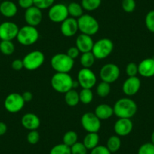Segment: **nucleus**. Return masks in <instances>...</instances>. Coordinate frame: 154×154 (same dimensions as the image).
Listing matches in <instances>:
<instances>
[{
    "label": "nucleus",
    "mask_w": 154,
    "mask_h": 154,
    "mask_svg": "<svg viewBox=\"0 0 154 154\" xmlns=\"http://www.w3.org/2000/svg\"><path fill=\"white\" fill-rule=\"evenodd\" d=\"M138 73L145 78L154 76V59L146 58L138 65Z\"/></svg>",
    "instance_id": "20"
},
{
    "label": "nucleus",
    "mask_w": 154,
    "mask_h": 154,
    "mask_svg": "<svg viewBox=\"0 0 154 154\" xmlns=\"http://www.w3.org/2000/svg\"><path fill=\"white\" fill-rule=\"evenodd\" d=\"M21 124L23 128L29 131L37 130L40 126L41 121L37 115L32 112H27L24 114L21 118Z\"/></svg>",
    "instance_id": "19"
},
{
    "label": "nucleus",
    "mask_w": 154,
    "mask_h": 154,
    "mask_svg": "<svg viewBox=\"0 0 154 154\" xmlns=\"http://www.w3.org/2000/svg\"><path fill=\"white\" fill-rule=\"evenodd\" d=\"M145 24L149 31L154 33V10L149 11L145 17Z\"/></svg>",
    "instance_id": "36"
},
{
    "label": "nucleus",
    "mask_w": 154,
    "mask_h": 154,
    "mask_svg": "<svg viewBox=\"0 0 154 154\" xmlns=\"http://www.w3.org/2000/svg\"><path fill=\"white\" fill-rule=\"evenodd\" d=\"M23 68L29 71L38 69L45 61V55L41 51L35 50L24 56L23 60Z\"/></svg>",
    "instance_id": "7"
},
{
    "label": "nucleus",
    "mask_w": 154,
    "mask_h": 154,
    "mask_svg": "<svg viewBox=\"0 0 154 154\" xmlns=\"http://www.w3.org/2000/svg\"><path fill=\"white\" fill-rule=\"evenodd\" d=\"M101 5V0H82L81 5L84 10L93 11L97 9Z\"/></svg>",
    "instance_id": "29"
},
{
    "label": "nucleus",
    "mask_w": 154,
    "mask_h": 154,
    "mask_svg": "<svg viewBox=\"0 0 154 154\" xmlns=\"http://www.w3.org/2000/svg\"><path fill=\"white\" fill-rule=\"evenodd\" d=\"M49 154H71V149L64 143H59L51 148Z\"/></svg>",
    "instance_id": "33"
},
{
    "label": "nucleus",
    "mask_w": 154,
    "mask_h": 154,
    "mask_svg": "<svg viewBox=\"0 0 154 154\" xmlns=\"http://www.w3.org/2000/svg\"><path fill=\"white\" fill-rule=\"evenodd\" d=\"M137 154H154V144L150 143H145L140 146Z\"/></svg>",
    "instance_id": "38"
},
{
    "label": "nucleus",
    "mask_w": 154,
    "mask_h": 154,
    "mask_svg": "<svg viewBox=\"0 0 154 154\" xmlns=\"http://www.w3.org/2000/svg\"><path fill=\"white\" fill-rule=\"evenodd\" d=\"M120 75V69L115 63H109L103 65L100 69L99 75L103 82L110 84L116 82L119 79Z\"/></svg>",
    "instance_id": "8"
},
{
    "label": "nucleus",
    "mask_w": 154,
    "mask_h": 154,
    "mask_svg": "<svg viewBox=\"0 0 154 154\" xmlns=\"http://www.w3.org/2000/svg\"><path fill=\"white\" fill-rule=\"evenodd\" d=\"M73 82L72 76L65 72H56L51 79V85L53 89L63 94L73 88Z\"/></svg>",
    "instance_id": "2"
},
{
    "label": "nucleus",
    "mask_w": 154,
    "mask_h": 154,
    "mask_svg": "<svg viewBox=\"0 0 154 154\" xmlns=\"http://www.w3.org/2000/svg\"><path fill=\"white\" fill-rule=\"evenodd\" d=\"M8 127L6 124L3 122H0V136H2L7 132Z\"/></svg>",
    "instance_id": "46"
},
{
    "label": "nucleus",
    "mask_w": 154,
    "mask_h": 154,
    "mask_svg": "<svg viewBox=\"0 0 154 154\" xmlns=\"http://www.w3.org/2000/svg\"><path fill=\"white\" fill-rule=\"evenodd\" d=\"M54 1L55 0H33L34 6L41 10L47 9L51 8L54 5Z\"/></svg>",
    "instance_id": "35"
},
{
    "label": "nucleus",
    "mask_w": 154,
    "mask_h": 154,
    "mask_svg": "<svg viewBox=\"0 0 154 154\" xmlns=\"http://www.w3.org/2000/svg\"><path fill=\"white\" fill-rule=\"evenodd\" d=\"M79 101L83 104H89L93 100V92L91 89L88 88H82L79 93Z\"/></svg>",
    "instance_id": "30"
},
{
    "label": "nucleus",
    "mask_w": 154,
    "mask_h": 154,
    "mask_svg": "<svg viewBox=\"0 0 154 154\" xmlns=\"http://www.w3.org/2000/svg\"><path fill=\"white\" fill-rule=\"evenodd\" d=\"M77 82L82 88L91 89L97 82V77L89 68H82L77 75Z\"/></svg>",
    "instance_id": "11"
},
{
    "label": "nucleus",
    "mask_w": 154,
    "mask_h": 154,
    "mask_svg": "<svg viewBox=\"0 0 154 154\" xmlns=\"http://www.w3.org/2000/svg\"><path fill=\"white\" fill-rule=\"evenodd\" d=\"M1 1H2V0H0V2H1Z\"/></svg>",
    "instance_id": "48"
},
{
    "label": "nucleus",
    "mask_w": 154,
    "mask_h": 154,
    "mask_svg": "<svg viewBox=\"0 0 154 154\" xmlns=\"http://www.w3.org/2000/svg\"><path fill=\"white\" fill-rule=\"evenodd\" d=\"M125 72L128 77L136 76L137 74L138 73V66L137 63H134V62L128 63L125 67Z\"/></svg>",
    "instance_id": "40"
},
{
    "label": "nucleus",
    "mask_w": 154,
    "mask_h": 154,
    "mask_svg": "<svg viewBox=\"0 0 154 154\" xmlns=\"http://www.w3.org/2000/svg\"><path fill=\"white\" fill-rule=\"evenodd\" d=\"M78 142V134L74 131H68L63 134V143L66 146H71Z\"/></svg>",
    "instance_id": "28"
},
{
    "label": "nucleus",
    "mask_w": 154,
    "mask_h": 154,
    "mask_svg": "<svg viewBox=\"0 0 154 154\" xmlns=\"http://www.w3.org/2000/svg\"><path fill=\"white\" fill-rule=\"evenodd\" d=\"M15 50L14 43L11 41H1L0 51L5 55H11Z\"/></svg>",
    "instance_id": "32"
},
{
    "label": "nucleus",
    "mask_w": 154,
    "mask_h": 154,
    "mask_svg": "<svg viewBox=\"0 0 154 154\" xmlns=\"http://www.w3.org/2000/svg\"><path fill=\"white\" fill-rule=\"evenodd\" d=\"M39 139H40V134L37 131V130L29 131L26 136V140H27L28 143L32 145L36 144L39 141Z\"/></svg>",
    "instance_id": "39"
},
{
    "label": "nucleus",
    "mask_w": 154,
    "mask_h": 154,
    "mask_svg": "<svg viewBox=\"0 0 154 154\" xmlns=\"http://www.w3.org/2000/svg\"><path fill=\"white\" fill-rule=\"evenodd\" d=\"M48 18L53 23H61L63 20L69 17L67 6L63 3L54 4L48 10Z\"/></svg>",
    "instance_id": "12"
},
{
    "label": "nucleus",
    "mask_w": 154,
    "mask_h": 154,
    "mask_svg": "<svg viewBox=\"0 0 154 154\" xmlns=\"http://www.w3.org/2000/svg\"><path fill=\"white\" fill-rule=\"evenodd\" d=\"M79 53H80V51H79V49H78L75 46L70 47V48L67 50V51H66V54H67L70 58L73 59V60H75V58H77V57H79Z\"/></svg>",
    "instance_id": "42"
},
{
    "label": "nucleus",
    "mask_w": 154,
    "mask_h": 154,
    "mask_svg": "<svg viewBox=\"0 0 154 154\" xmlns=\"http://www.w3.org/2000/svg\"><path fill=\"white\" fill-rule=\"evenodd\" d=\"M11 67L16 71L21 70L23 68V60H20V59H16V60H13V62L11 63Z\"/></svg>",
    "instance_id": "44"
},
{
    "label": "nucleus",
    "mask_w": 154,
    "mask_h": 154,
    "mask_svg": "<svg viewBox=\"0 0 154 154\" xmlns=\"http://www.w3.org/2000/svg\"><path fill=\"white\" fill-rule=\"evenodd\" d=\"M137 111V103L129 97H122L116 102L113 112L118 118L131 119Z\"/></svg>",
    "instance_id": "1"
},
{
    "label": "nucleus",
    "mask_w": 154,
    "mask_h": 154,
    "mask_svg": "<svg viewBox=\"0 0 154 154\" xmlns=\"http://www.w3.org/2000/svg\"><path fill=\"white\" fill-rule=\"evenodd\" d=\"M79 30L77 19L73 17H67L60 25V32L65 37H72L75 35Z\"/></svg>",
    "instance_id": "17"
},
{
    "label": "nucleus",
    "mask_w": 154,
    "mask_h": 154,
    "mask_svg": "<svg viewBox=\"0 0 154 154\" xmlns=\"http://www.w3.org/2000/svg\"><path fill=\"white\" fill-rule=\"evenodd\" d=\"M94 43L91 36L83 33H81L80 35H78L75 39V47L82 54L91 51Z\"/></svg>",
    "instance_id": "18"
},
{
    "label": "nucleus",
    "mask_w": 154,
    "mask_h": 154,
    "mask_svg": "<svg viewBox=\"0 0 154 154\" xmlns=\"http://www.w3.org/2000/svg\"><path fill=\"white\" fill-rule=\"evenodd\" d=\"M21 95H22V97H23V100H24L25 103L30 102L31 100H32V98H33V95H32V92H30V91H24V92H23Z\"/></svg>",
    "instance_id": "45"
},
{
    "label": "nucleus",
    "mask_w": 154,
    "mask_h": 154,
    "mask_svg": "<svg viewBox=\"0 0 154 154\" xmlns=\"http://www.w3.org/2000/svg\"><path fill=\"white\" fill-rule=\"evenodd\" d=\"M106 146L107 149L112 152H117L121 147V139L118 135H112L109 137L106 142Z\"/></svg>",
    "instance_id": "26"
},
{
    "label": "nucleus",
    "mask_w": 154,
    "mask_h": 154,
    "mask_svg": "<svg viewBox=\"0 0 154 154\" xmlns=\"http://www.w3.org/2000/svg\"><path fill=\"white\" fill-rule=\"evenodd\" d=\"M17 39L21 45L27 46L35 44L39 38V32L35 26H26L19 28L18 33L17 35Z\"/></svg>",
    "instance_id": "4"
},
{
    "label": "nucleus",
    "mask_w": 154,
    "mask_h": 154,
    "mask_svg": "<svg viewBox=\"0 0 154 154\" xmlns=\"http://www.w3.org/2000/svg\"><path fill=\"white\" fill-rule=\"evenodd\" d=\"M17 13V7L14 2L10 0H5L0 4V14L4 17L11 18L14 17Z\"/></svg>",
    "instance_id": "21"
},
{
    "label": "nucleus",
    "mask_w": 154,
    "mask_h": 154,
    "mask_svg": "<svg viewBox=\"0 0 154 154\" xmlns=\"http://www.w3.org/2000/svg\"><path fill=\"white\" fill-rule=\"evenodd\" d=\"M95 57L91 51L82 53L80 57V64L82 68H91L95 62Z\"/></svg>",
    "instance_id": "27"
},
{
    "label": "nucleus",
    "mask_w": 154,
    "mask_h": 154,
    "mask_svg": "<svg viewBox=\"0 0 154 154\" xmlns=\"http://www.w3.org/2000/svg\"><path fill=\"white\" fill-rule=\"evenodd\" d=\"M25 102L23 97L19 93H11L8 94L4 101V106L8 112L11 113L18 112L23 108Z\"/></svg>",
    "instance_id": "9"
},
{
    "label": "nucleus",
    "mask_w": 154,
    "mask_h": 154,
    "mask_svg": "<svg viewBox=\"0 0 154 154\" xmlns=\"http://www.w3.org/2000/svg\"><path fill=\"white\" fill-rule=\"evenodd\" d=\"M151 143L154 144V131H152V134H151Z\"/></svg>",
    "instance_id": "47"
},
{
    "label": "nucleus",
    "mask_w": 154,
    "mask_h": 154,
    "mask_svg": "<svg viewBox=\"0 0 154 154\" xmlns=\"http://www.w3.org/2000/svg\"><path fill=\"white\" fill-rule=\"evenodd\" d=\"M42 10L35 6H32L26 9L24 13V19L26 25L32 26H37L41 23L42 20Z\"/></svg>",
    "instance_id": "14"
},
{
    "label": "nucleus",
    "mask_w": 154,
    "mask_h": 154,
    "mask_svg": "<svg viewBox=\"0 0 154 154\" xmlns=\"http://www.w3.org/2000/svg\"><path fill=\"white\" fill-rule=\"evenodd\" d=\"M79 30L82 33L90 36L95 35L99 30V23L94 17L88 14H83L77 19Z\"/></svg>",
    "instance_id": "5"
},
{
    "label": "nucleus",
    "mask_w": 154,
    "mask_h": 154,
    "mask_svg": "<svg viewBox=\"0 0 154 154\" xmlns=\"http://www.w3.org/2000/svg\"><path fill=\"white\" fill-rule=\"evenodd\" d=\"M140 79L137 76L128 77L122 84V91L127 96H133L137 94L141 85Z\"/></svg>",
    "instance_id": "16"
},
{
    "label": "nucleus",
    "mask_w": 154,
    "mask_h": 154,
    "mask_svg": "<svg viewBox=\"0 0 154 154\" xmlns=\"http://www.w3.org/2000/svg\"><path fill=\"white\" fill-rule=\"evenodd\" d=\"M100 137L97 133L95 132H88L85 136L83 140V144L88 149H92L97 146H98Z\"/></svg>",
    "instance_id": "23"
},
{
    "label": "nucleus",
    "mask_w": 154,
    "mask_h": 154,
    "mask_svg": "<svg viewBox=\"0 0 154 154\" xmlns=\"http://www.w3.org/2000/svg\"><path fill=\"white\" fill-rule=\"evenodd\" d=\"M71 154H87L88 149L82 142H76L70 147Z\"/></svg>",
    "instance_id": "34"
},
{
    "label": "nucleus",
    "mask_w": 154,
    "mask_h": 154,
    "mask_svg": "<svg viewBox=\"0 0 154 154\" xmlns=\"http://www.w3.org/2000/svg\"><path fill=\"white\" fill-rule=\"evenodd\" d=\"M101 120L97 118L94 112H88L81 117V125L87 132L97 133L101 127Z\"/></svg>",
    "instance_id": "10"
},
{
    "label": "nucleus",
    "mask_w": 154,
    "mask_h": 154,
    "mask_svg": "<svg viewBox=\"0 0 154 154\" xmlns=\"http://www.w3.org/2000/svg\"><path fill=\"white\" fill-rule=\"evenodd\" d=\"M110 84L106 82H101L97 85L96 88V92L100 97H106L109 95L110 92Z\"/></svg>",
    "instance_id": "31"
},
{
    "label": "nucleus",
    "mask_w": 154,
    "mask_h": 154,
    "mask_svg": "<svg viewBox=\"0 0 154 154\" xmlns=\"http://www.w3.org/2000/svg\"><path fill=\"white\" fill-rule=\"evenodd\" d=\"M51 66L56 72L69 73L74 66V60L64 53H58L51 58Z\"/></svg>",
    "instance_id": "3"
},
{
    "label": "nucleus",
    "mask_w": 154,
    "mask_h": 154,
    "mask_svg": "<svg viewBox=\"0 0 154 154\" xmlns=\"http://www.w3.org/2000/svg\"><path fill=\"white\" fill-rule=\"evenodd\" d=\"M67 9L69 15L71 17L78 19L83 14V8L81 5V4L77 3V2H71L67 5Z\"/></svg>",
    "instance_id": "25"
},
{
    "label": "nucleus",
    "mask_w": 154,
    "mask_h": 154,
    "mask_svg": "<svg viewBox=\"0 0 154 154\" xmlns=\"http://www.w3.org/2000/svg\"><path fill=\"white\" fill-rule=\"evenodd\" d=\"M64 100L66 104L69 106H75L79 103V92L75 89H71L65 93Z\"/></svg>",
    "instance_id": "24"
},
{
    "label": "nucleus",
    "mask_w": 154,
    "mask_h": 154,
    "mask_svg": "<svg viewBox=\"0 0 154 154\" xmlns=\"http://www.w3.org/2000/svg\"><path fill=\"white\" fill-rule=\"evenodd\" d=\"M19 27L15 23L5 21L0 24V39L2 41H12L17 37Z\"/></svg>",
    "instance_id": "13"
},
{
    "label": "nucleus",
    "mask_w": 154,
    "mask_h": 154,
    "mask_svg": "<svg viewBox=\"0 0 154 154\" xmlns=\"http://www.w3.org/2000/svg\"><path fill=\"white\" fill-rule=\"evenodd\" d=\"M122 8L126 13H131L136 8L135 0H122Z\"/></svg>",
    "instance_id": "37"
},
{
    "label": "nucleus",
    "mask_w": 154,
    "mask_h": 154,
    "mask_svg": "<svg viewBox=\"0 0 154 154\" xmlns=\"http://www.w3.org/2000/svg\"><path fill=\"white\" fill-rule=\"evenodd\" d=\"M113 48L114 45L112 40L107 38H103L94 42L91 52L96 59L102 60L107 57L112 52Z\"/></svg>",
    "instance_id": "6"
},
{
    "label": "nucleus",
    "mask_w": 154,
    "mask_h": 154,
    "mask_svg": "<svg viewBox=\"0 0 154 154\" xmlns=\"http://www.w3.org/2000/svg\"><path fill=\"white\" fill-rule=\"evenodd\" d=\"M94 114L97 116L100 120L108 119L114 114L113 107L106 103H101L95 108Z\"/></svg>",
    "instance_id": "22"
},
{
    "label": "nucleus",
    "mask_w": 154,
    "mask_h": 154,
    "mask_svg": "<svg viewBox=\"0 0 154 154\" xmlns=\"http://www.w3.org/2000/svg\"><path fill=\"white\" fill-rule=\"evenodd\" d=\"M90 154H111V152L106 146L98 145L91 150Z\"/></svg>",
    "instance_id": "41"
},
{
    "label": "nucleus",
    "mask_w": 154,
    "mask_h": 154,
    "mask_svg": "<svg viewBox=\"0 0 154 154\" xmlns=\"http://www.w3.org/2000/svg\"><path fill=\"white\" fill-rule=\"evenodd\" d=\"M133 122L130 119L119 118L114 125V131L119 137L127 136L132 131Z\"/></svg>",
    "instance_id": "15"
},
{
    "label": "nucleus",
    "mask_w": 154,
    "mask_h": 154,
    "mask_svg": "<svg viewBox=\"0 0 154 154\" xmlns=\"http://www.w3.org/2000/svg\"><path fill=\"white\" fill-rule=\"evenodd\" d=\"M17 2H18L19 6L25 10L34 5L33 0H18Z\"/></svg>",
    "instance_id": "43"
}]
</instances>
